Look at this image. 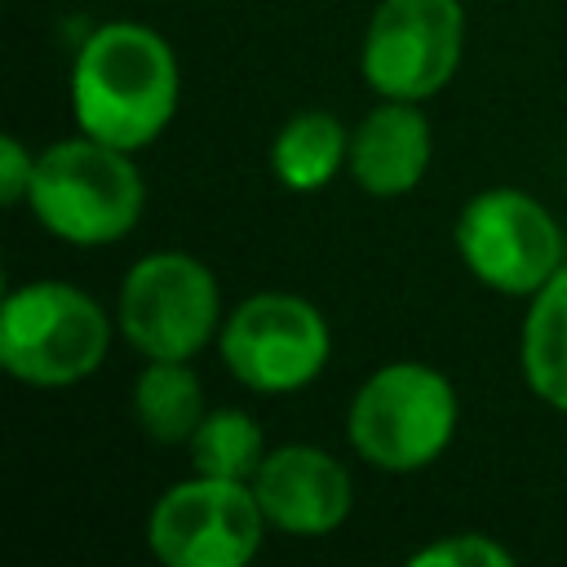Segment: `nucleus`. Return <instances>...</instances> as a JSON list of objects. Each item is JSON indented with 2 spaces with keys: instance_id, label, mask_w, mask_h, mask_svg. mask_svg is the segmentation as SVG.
<instances>
[{
  "instance_id": "1",
  "label": "nucleus",
  "mask_w": 567,
  "mask_h": 567,
  "mask_svg": "<svg viewBox=\"0 0 567 567\" xmlns=\"http://www.w3.org/2000/svg\"><path fill=\"white\" fill-rule=\"evenodd\" d=\"M177 97V53L155 27L120 18L84 35L71 66V111L80 133L137 155L173 124Z\"/></svg>"
},
{
  "instance_id": "2",
  "label": "nucleus",
  "mask_w": 567,
  "mask_h": 567,
  "mask_svg": "<svg viewBox=\"0 0 567 567\" xmlns=\"http://www.w3.org/2000/svg\"><path fill=\"white\" fill-rule=\"evenodd\" d=\"M27 208L49 235L75 248H102L133 235L146 208V182L133 151L75 133L35 155Z\"/></svg>"
},
{
  "instance_id": "3",
  "label": "nucleus",
  "mask_w": 567,
  "mask_h": 567,
  "mask_svg": "<svg viewBox=\"0 0 567 567\" xmlns=\"http://www.w3.org/2000/svg\"><path fill=\"white\" fill-rule=\"evenodd\" d=\"M461 403L452 381L416 359L377 368L350 399V447L385 474H416L434 465L456 439Z\"/></svg>"
},
{
  "instance_id": "4",
  "label": "nucleus",
  "mask_w": 567,
  "mask_h": 567,
  "mask_svg": "<svg viewBox=\"0 0 567 567\" xmlns=\"http://www.w3.org/2000/svg\"><path fill=\"white\" fill-rule=\"evenodd\" d=\"M111 350L106 310L75 284L35 279L0 306V368L35 390H62L102 368Z\"/></svg>"
},
{
  "instance_id": "5",
  "label": "nucleus",
  "mask_w": 567,
  "mask_h": 567,
  "mask_svg": "<svg viewBox=\"0 0 567 567\" xmlns=\"http://www.w3.org/2000/svg\"><path fill=\"white\" fill-rule=\"evenodd\" d=\"M217 275L177 248L146 252L128 266L115 323L142 359H195L221 332Z\"/></svg>"
},
{
  "instance_id": "6",
  "label": "nucleus",
  "mask_w": 567,
  "mask_h": 567,
  "mask_svg": "<svg viewBox=\"0 0 567 567\" xmlns=\"http://www.w3.org/2000/svg\"><path fill=\"white\" fill-rule=\"evenodd\" d=\"M217 350L239 385L297 394L328 368L332 332L315 301L297 292H252L221 319Z\"/></svg>"
},
{
  "instance_id": "7",
  "label": "nucleus",
  "mask_w": 567,
  "mask_h": 567,
  "mask_svg": "<svg viewBox=\"0 0 567 567\" xmlns=\"http://www.w3.org/2000/svg\"><path fill=\"white\" fill-rule=\"evenodd\" d=\"M452 239L465 270L505 297H532L563 266V230L554 213L514 186L478 190L461 208Z\"/></svg>"
},
{
  "instance_id": "8",
  "label": "nucleus",
  "mask_w": 567,
  "mask_h": 567,
  "mask_svg": "<svg viewBox=\"0 0 567 567\" xmlns=\"http://www.w3.org/2000/svg\"><path fill=\"white\" fill-rule=\"evenodd\" d=\"M266 527L252 483L190 474L151 505L146 545L164 567H244Z\"/></svg>"
},
{
  "instance_id": "9",
  "label": "nucleus",
  "mask_w": 567,
  "mask_h": 567,
  "mask_svg": "<svg viewBox=\"0 0 567 567\" xmlns=\"http://www.w3.org/2000/svg\"><path fill=\"white\" fill-rule=\"evenodd\" d=\"M465 58L461 0H381L359 44V71L377 97L425 102Z\"/></svg>"
},
{
  "instance_id": "10",
  "label": "nucleus",
  "mask_w": 567,
  "mask_h": 567,
  "mask_svg": "<svg viewBox=\"0 0 567 567\" xmlns=\"http://www.w3.org/2000/svg\"><path fill=\"white\" fill-rule=\"evenodd\" d=\"M252 492L266 523L297 540L332 536L354 509L350 470L315 443L270 447L261 470L252 474Z\"/></svg>"
},
{
  "instance_id": "11",
  "label": "nucleus",
  "mask_w": 567,
  "mask_h": 567,
  "mask_svg": "<svg viewBox=\"0 0 567 567\" xmlns=\"http://www.w3.org/2000/svg\"><path fill=\"white\" fill-rule=\"evenodd\" d=\"M430 155L434 133L416 102L381 97V106H372L350 133V177L377 199H394L421 186Z\"/></svg>"
},
{
  "instance_id": "12",
  "label": "nucleus",
  "mask_w": 567,
  "mask_h": 567,
  "mask_svg": "<svg viewBox=\"0 0 567 567\" xmlns=\"http://www.w3.org/2000/svg\"><path fill=\"white\" fill-rule=\"evenodd\" d=\"M341 168H350V128L332 111H297L279 124L270 142V173L292 195L323 190Z\"/></svg>"
},
{
  "instance_id": "13",
  "label": "nucleus",
  "mask_w": 567,
  "mask_h": 567,
  "mask_svg": "<svg viewBox=\"0 0 567 567\" xmlns=\"http://www.w3.org/2000/svg\"><path fill=\"white\" fill-rule=\"evenodd\" d=\"M518 363L527 390L567 412V261L554 270L545 288L527 297L523 332H518Z\"/></svg>"
},
{
  "instance_id": "14",
  "label": "nucleus",
  "mask_w": 567,
  "mask_h": 567,
  "mask_svg": "<svg viewBox=\"0 0 567 567\" xmlns=\"http://www.w3.org/2000/svg\"><path fill=\"white\" fill-rule=\"evenodd\" d=\"M133 421L155 443H186L199 421L208 416L204 385L190 368V359H146L133 381Z\"/></svg>"
},
{
  "instance_id": "15",
  "label": "nucleus",
  "mask_w": 567,
  "mask_h": 567,
  "mask_svg": "<svg viewBox=\"0 0 567 567\" xmlns=\"http://www.w3.org/2000/svg\"><path fill=\"white\" fill-rule=\"evenodd\" d=\"M186 447H190L195 474L235 478V483H252V474L270 452L261 439V425L239 408H208V416L186 439Z\"/></svg>"
},
{
  "instance_id": "16",
  "label": "nucleus",
  "mask_w": 567,
  "mask_h": 567,
  "mask_svg": "<svg viewBox=\"0 0 567 567\" xmlns=\"http://www.w3.org/2000/svg\"><path fill=\"white\" fill-rule=\"evenodd\" d=\"M408 563L412 567H514V554L487 532H447L421 545Z\"/></svg>"
},
{
  "instance_id": "17",
  "label": "nucleus",
  "mask_w": 567,
  "mask_h": 567,
  "mask_svg": "<svg viewBox=\"0 0 567 567\" xmlns=\"http://www.w3.org/2000/svg\"><path fill=\"white\" fill-rule=\"evenodd\" d=\"M31 177H35V155H31L13 133H4V137H0V199H4L9 208H13V204H27Z\"/></svg>"
}]
</instances>
